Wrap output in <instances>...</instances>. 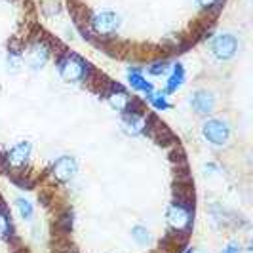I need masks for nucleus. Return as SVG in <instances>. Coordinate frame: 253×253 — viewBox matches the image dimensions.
<instances>
[{
    "label": "nucleus",
    "mask_w": 253,
    "mask_h": 253,
    "mask_svg": "<svg viewBox=\"0 0 253 253\" xmlns=\"http://www.w3.org/2000/svg\"><path fill=\"white\" fill-rule=\"evenodd\" d=\"M91 65L88 61H84L80 55L65 51L63 55L57 59V71L63 80L67 82H84L88 75L91 73Z\"/></svg>",
    "instance_id": "obj_1"
},
{
    "label": "nucleus",
    "mask_w": 253,
    "mask_h": 253,
    "mask_svg": "<svg viewBox=\"0 0 253 253\" xmlns=\"http://www.w3.org/2000/svg\"><path fill=\"white\" fill-rule=\"evenodd\" d=\"M118 27H120V17L114 12H109V10L89 17V29L93 31L95 37L109 38L118 31Z\"/></svg>",
    "instance_id": "obj_2"
},
{
    "label": "nucleus",
    "mask_w": 253,
    "mask_h": 253,
    "mask_svg": "<svg viewBox=\"0 0 253 253\" xmlns=\"http://www.w3.org/2000/svg\"><path fill=\"white\" fill-rule=\"evenodd\" d=\"M168 223L175 232H183L192 225V210L189 204L177 200L169 206L168 210Z\"/></svg>",
    "instance_id": "obj_3"
},
{
    "label": "nucleus",
    "mask_w": 253,
    "mask_h": 253,
    "mask_svg": "<svg viewBox=\"0 0 253 253\" xmlns=\"http://www.w3.org/2000/svg\"><path fill=\"white\" fill-rule=\"evenodd\" d=\"M202 133H204V137L210 141L211 145L223 147V145H227L228 137H230V127H228V124L225 120L210 118L208 122H204Z\"/></svg>",
    "instance_id": "obj_4"
},
{
    "label": "nucleus",
    "mask_w": 253,
    "mask_h": 253,
    "mask_svg": "<svg viewBox=\"0 0 253 253\" xmlns=\"http://www.w3.org/2000/svg\"><path fill=\"white\" fill-rule=\"evenodd\" d=\"M236 50H238V42H236L234 35H219L211 42V51L221 61H227L230 57H234Z\"/></svg>",
    "instance_id": "obj_5"
},
{
    "label": "nucleus",
    "mask_w": 253,
    "mask_h": 253,
    "mask_svg": "<svg viewBox=\"0 0 253 253\" xmlns=\"http://www.w3.org/2000/svg\"><path fill=\"white\" fill-rule=\"evenodd\" d=\"M31 151H33V147H31V143L29 141H21V143H17L15 147H12L8 154L2 158V162L8 166V168H13V169H19V168H23L27 164V160H29V156H31Z\"/></svg>",
    "instance_id": "obj_6"
},
{
    "label": "nucleus",
    "mask_w": 253,
    "mask_h": 253,
    "mask_svg": "<svg viewBox=\"0 0 253 253\" xmlns=\"http://www.w3.org/2000/svg\"><path fill=\"white\" fill-rule=\"evenodd\" d=\"M50 51H51V44L46 38H40V40H37V42L27 50V63L31 65L33 69L42 67V65L46 63Z\"/></svg>",
    "instance_id": "obj_7"
},
{
    "label": "nucleus",
    "mask_w": 253,
    "mask_h": 253,
    "mask_svg": "<svg viewBox=\"0 0 253 253\" xmlns=\"http://www.w3.org/2000/svg\"><path fill=\"white\" fill-rule=\"evenodd\" d=\"M190 107L194 109L196 114H210L215 107V99L210 91L206 89H196L192 95H190Z\"/></svg>",
    "instance_id": "obj_8"
},
{
    "label": "nucleus",
    "mask_w": 253,
    "mask_h": 253,
    "mask_svg": "<svg viewBox=\"0 0 253 253\" xmlns=\"http://www.w3.org/2000/svg\"><path fill=\"white\" fill-rule=\"evenodd\" d=\"M76 173V162L75 158H71V156H61L55 164L51 166V175L57 179V181H71V179L75 177Z\"/></svg>",
    "instance_id": "obj_9"
},
{
    "label": "nucleus",
    "mask_w": 253,
    "mask_h": 253,
    "mask_svg": "<svg viewBox=\"0 0 253 253\" xmlns=\"http://www.w3.org/2000/svg\"><path fill=\"white\" fill-rule=\"evenodd\" d=\"M105 97H107V101L111 103V107L116 109L118 113H124L127 109V105H129V95H127L124 88L122 86H118V84H111V88L107 89V93H105Z\"/></svg>",
    "instance_id": "obj_10"
},
{
    "label": "nucleus",
    "mask_w": 253,
    "mask_h": 253,
    "mask_svg": "<svg viewBox=\"0 0 253 253\" xmlns=\"http://www.w3.org/2000/svg\"><path fill=\"white\" fill-rule=\"evenodd\" d=\"M183 82H185V69H183V65L181 63L173 65V73H171V76H169L168 82H166V91H168V93L177 91V89L183 86Z\"/></svg>",
    "instance_id": "obj_11"
},
{
    "label": "nucleus",
    "mask_w": 253,
    "mask_h": 253,
    "mask_svg": "<svg viewBox=\"0 0 253 253\" xmlns=\"http://www.w3.org/2000/svg\"><path fill=\"white\" fill-rule=\"evenodd\" d=\"M127 82H129L131 88L137 89V91H145V93H151L152 91L151 82H147L145 76L141 75L139 71H131V69H129V73H127Z\"/></svg>",
    "instance_id": "obj_12"
},
{
    "label": "nucleus",
    "mask_w": 253,
    "mask_h": 253,
    "mask_svg": "<svg viewBox=\"0 0 253 253\" xmlns=\"http://www.w3.org/2000/svg\"><path fill=\"white\" fill-rule=\"evenodd\" d=\"M147 99H149V103H151L156 111H166V109H169V103H168V99H166V95L162 91H160V93H154V91L147 93Z\"/></svg>",
    "instance_id": "obj_13"
},
{
    "label": "nucleus",
    "mask_w": 253,
    "mask_h": 253,
    "mask_svg": "<svg viewBox=\"0 0 253 253\" xmlns=\"http://www.w3.org/2000/svg\"><path fill=\"white\" fill-rule=\"evenodd\" d=\"M17 210H19V215L27 219V221H31L33 215H35V210H33V204L29 202V200H23V198H17Z\"/></svg>",
    "instance_id": "obj_14"
},
{
    "label": "nucleus",
    "mask_w": 253,
    "mask_h": 253,
    "mask_svg": "<svg viewBox=\"0 0 253 253\" xmlns=\"http://www.w3.org/2000/svg\"><path fill=\"white\" fill-rule=\"evenodd\" d=\"M131 238L137 242L139 246H145L149 242V230L145 227H141V225H137V227L131 228Z\"/></svg>",
    "instance_id": "obj_15"
},
{
    "label": "nucleus",
    "mask_w": 253,
    "mask_h": 253,
    "mask_svg": "<svg viewBox=\"0 0 253 253\" xmlns=\"http://www.w3.org/2000/svg\"><path fill=\"white\" fill-rule=\"evenodd\" d=\"M10 230H12V223H10V217L6 213V210L4 208H0V236H8L10 234Z\"/></svg>",
    "instance_id": "obj_16"
},
{
    "label": "nucleus",
    "mask_w": 253,
    "mask_h": 253,
    "mask_svg": "<svg viewBox=\"0 0 253 253\" xmlns=\"http://www.w3.org/2000/svg\"><path fill=\"white\" fill-rule=\"evenodd\" d=\"M166 71H168V61H158V63H154L151 67V69H149V73H151V75H164Z\"/></svg>",
    "instance_id": "obj_17"
},
{
    "label": "nucleus",
    "mask_w": 253,
    "mask_h": 253,
    "mask_svg": "<svg viewBox=\"0 0 253 253\" xmlns=\"http://www.w3.org/2000/svg\"><path fill=\"white\" fill-rule=\"evenodd\" d=\"M198 4L204 6V8H213V6H215L217 10L221 8V0H198Z\"/></svg>",
    "instance_id": "obj_18"
},
{
    "label": "nucleus",
    "mask_w": 253,
    "mask_h": 253,
    "mask_svg": "<svg viewBox=\"0 0 253 253\" xmlns=\"http://www.w3.org/2000/svg\"><path fill=\"white\" fill-rule=\"evenodd\" d=\"M223 253H242V252H240V246H238V244H228L227 250H225Z\"/></svg>",
    "instance_id": "obj_19"
},
{
    "label": "nucleus",
    "mask_w": 253,
    "mask_h": 253,
    "mask_svg": "<svg viewBox=\"0 0 253 253\" xmlns=\"http://www.w3.org/2000/svg\"><path fill=\"white\" fill-rule=\"evenodd\" d=\"M2 158H4V156H2V152H0V164H2Z\"/></svg>",
    "instance_id": "obj_20"
},
{
    "label": "nucleus",
    "mask_w": 253,
    "mask_h": 253,
    "mask_svg": "<svg viewBox=\"0 0 253 253\" xmlns=\"http://www.w3.org/2000/svg\"><path fill=\"white\" fill-rule=\"evenodd\" d=\"M185 253H192V250H187V252H185Z\"/></svg>",
    "instance_id": "obj_21"
}]
</instances>
